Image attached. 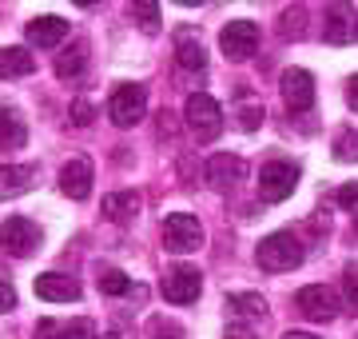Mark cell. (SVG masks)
I'll return each instance as SVG.
<instances>
[{"label": "cell", "mask_w": 358, "mask_h": 339, "mask_svg": "<svg viewBox=\"0 0 358 339\" xmlns=\"http://www.w3.org/2000/svg\"><path fill=\"white\" fill-rule=\"evenodd\" d=\"M235 120H239L243 132H255L259 124H263V104H243L239 112H235Z\"/></svg>", "instance_id": "83f0119b"}, {"label": "cell", "mask_w": 358, "mask_h": 339, "mask_svg": "<svg viewBox=\"0 0 358 339\" xmlns=\"http://www.w3.org/2000/svg\"><path fill=\"white\" fill-rule=\"evenodd\" d=\"M303 244H299V235L291 232H271L259 240V248H255V260L263 272H294L299 263H303Z\"/></svg>", "instance_id": "6da1fadb"}, {"label": "cell", "mask_w": 358, "mask_h": 339, "mask_svg": "<svg viewBox=\"0 0 358 339\" xmlns=\"http://www.w3.org/2000/svg\"><path fill=\"white\" fill-rule=\"evenodd\" d=\"M294 307L307 319H315V324H331L334 315H338V291L327 284H307L294 296Z\"/></svg>", "instance_id": "ba28073f"}, {"label": "cell", "mask_w": 358, "mask_h": 339, "mask_svg": "<svg viewBox=\"0 0 358 339\" xmlns=\"http://www.w3.org/2000/svg\"><path fill=\"white\" fill-rule=\"evenodd\" d=\"M219 48H223L227 60H247V56H255L259 25L255 20H231V25H223V32H219Z\"/></svg>", "instance_id": "9c48e42d"}, {"label": "cell", "mask_w": 358, "mask_h": 339, "mask_svg": "<svg viewBox=\"0 0 358 339\" xmlns=\"http://www.w3.org/2000/svg\"><path fill=\"white\" fill-rule=\"evenodd\" d=\"M36 72V56L28 48H0V80H20Z\"/></svg>", "instance_id": "ffe728a7"}, {"label": "cell", "mask_w": 358, "mask_h": 339, "mask_svg": "<svg viewBox=\"0 0 358 339\" xmlns=\"http://www.w3.org/2000/svg\"><path fill=\"white\" fill-rule=\"evenodd\" d=\"M334 204H338L343 212H350V216L358 220V184H343V188L334 192Z\"/></svg>", "instance_id": "4316f807"}, {"label": "cell", "mask_w": 358, "mask_h": 339, "mask_svg": "<svg viewBox=\"0 0 358 339\" xmlns=\"http://www.w3.org/2000/svg\"><path fill=\"white\" fill-rule=\"evenodd\" d=\"M176 60H179V68H187V72H203L207 68V53H203V44H199V36H195L192 28H179L176 32Z\"/></svg>", "instance_id": "ac0fdd59"}, {"label": "cell", "mask_w": 358, "mask_h": 339, "mask_svg": "<svg viewBox=\"0 0 358 339\" xmlns=\"http://www.w3.org/2000/svg\"><path fill=\"white\" fill-rule=\"evenodd\" d=\"M299 188V164L291 160H271L259 168V200L263 204H282Z\"/></svg>", "instance_id": "3957f363"}, {"label": "cell", "mask_w": 358, "mask_h": 339, "mask_svg": "<svg viewBox=\"0 0 358 339\" xmlns=\"http://www.w3.org/2000/svg\"><path fill=\"white\" fill-rule=\"evenodd\" d=\"M84 64H88V48L76 40L72 48H64V53L56 56V76H60V80H72V76H80V72H84Z\"/></svg>", "instance_id": "7402d4cb"}, {"label": "cell", "mask_w": 358, "mask_h": 339, "mask_svg": "<svg viewBox=\"0 0 358 339\" xmlns=\"http://www.w3.org/2000/svg\"><path fill=\"white\" fill-rule=\"evenodd\" d=\"M100 339H120V335H100Z\"/></svg>", "instance_id": "e575fe53"}, {"label": "cell", "mask_w": 358, "mask_h": 339, "mask_svg": "<svg viewBox=\"0 0 358 339\" xmlns=\"http://www.w3.org/2000/svg\"><path fill=\"white\" fill-rule=\"evenodd\" d=\"M140 192H112V196H103V216H108V220L112 223H128V220H136V212H140Z\"/></svg>", "instance_id": "d6986e66"}, {"label": "cell", "mask_w": 358, "mask_h": 339, "mask_svg": "<svg viewBox=\"0 0 358 339\" xmlns=\"http://www.w3.org/2000/svg\"><path fill=\"white\" fill-rule=\"evenodd\" d=\"M282 339H319V335H310V331H287Z\"/></svg>", "instance_id": "836d02e7"}, {"label": "cell", "mask_w": 358, "mask_h": 339, "mask_svg": "<svg viewBox=\"0 0 358 339\" xmlns=\"http://www.w3.org/2000/svg\"><path fill=\"white\" fill-rule=\"evenodd\" d=\"M243 176H247V164L239 156H231V152H219V156L207 160V184H211V188H219V192L235 188Z\"/></svg>", "instance_id": "4fadbf2b"}, {"label": "cell", "mask_w": 358, "mask_h": 339, "mask_svg": "<svg viewBox=\"0 0 358 339\" xmlns=\"http://www.w3.org/2000/svg\"><path fill=\"white\" fill-rule=\"evenodd\" d=\"M223 339H255V335H251L247 327H231V331H227V335H223Z\"/></svg>", "instance_id": "d6a6232c"}, {"label": "cell", "mask_w": 358, "mask_h": 339, "mask_svg": "<svg viewBox=\"0 0 358 339\" xmlns=\"http://www.w3.org/2000/svg\"><path fill=\"white\" fill-rule=\"evenodd\" d=\"M100 291H103V296H128L131 279L120 272V268H103V272H100Z\"/></svg>", "instance_id": "d4e9b609"}, {"label": "cell", "mask_w": 358, "mask_h": 339, "mask_svg": "<svg viewBox=\"0 0 358 339\" xmlns=\"http://www.w3.org/2000/svg\"><path fill=\"white\" fill-rule=\"evenodd\" d=\"M334 160H343V164H350V160H358V132H338L334 136Z\"/></svg>", "instance_id": "484cf974"}, {"label": "cell", "mask_w": 358, "mask_h": 339, "mask_svg": "<svg viewBox=\"0 0 358 339\" xmlns=\"http://www.w3.org/2000/svg\"><path fill=\"white\" fill-rule=\"evenodd\" d=\"M227 312H239V315H263L267 312V300L259 291H243V296H227Z\"/></svg>", "instance_id": "603a6c76"}, {"label": "cell", "mask_w": 358, "mask_h": 339, "mask_svg": "<svg viewBox=\"0 0 358 339\" xmlns=\"http://www.w3.org/2000/svg\"><path fill=\"white\" fill-rule=\"evenodd\" d=\"M92 164L88 160H68L64 168H60V192L68 200H88L92 196Z\"/></svg>", "instance_id": "9a60e30c"}, {"label": "cell", "mask_w": 358, "mask_h": 339, "mask_svg": "<svg viewBox=\"0 0 358 339\" xmlns=\"http://www.w3.org/2000/svg\"><path fill=\"white\" fill-rule=\"evenodd\" d=\"M164 248L176 251V256L203 248V223L195 220L192 212H171L164 220Z\"/></svg>", "instance_id": "277c9868"}, {"label": "cell", "mask_w": 358, "mask_h": 339, "mask_svg": "<svg viewBox=\"0 0 358 339\" xmlns=\"http://www.w3.org/2000/svg\"><path fill=\"white\" fill-rule=\"evenodd\" d=\"M72 120H76L80 128L92 124V104H88V100H76V104H72Z\"/></svg>", "instance_id": "4dcf8cb0"}, {"label": "cell", "mask_w": 358, "mask_h": 339, "mask_svg": "<svg viewBox=\"0 0 358 339\" xmlns=\"http://www.w3.org/2000/svg\"><path fill=\"white\" fill-rule=\"evenodd\" d=\"M159 291H164V300H167V303H176V307H187V303L199 300V291H203V275H199V268H192V263H176V268L164 275Z\"/></svg>", "instance_id": "52a82bcc"}, {"label": "cell", "mask_w": 358, "mask_h": 339, "mask_svg": "<svg viewBox=\"0 0 358 339\" xmlns=\"http://www.w3.org/2000/svg\"><path fill=\"white\" fill-rule=\"evenodd\" d=\"M143 112H148V88L143 84H115L112 100H108V116H112L115 128L140 124Z\"/></svg>", "instance_id": "5b68a950"}, {"label": "cell", "mask_w": 358, "mask_h": 339, "mask_svg": "<svg viewBox=\"0 0 358 339\" xmlns=\"http://www.w3.org/2000/svg\"><path fill=\"white\" fill-rule=\"evenodd\" d=\"M32 184H36V168L32 164H4L0 168V200L24 196Z\"/></svg>", "instance_id": "e0dca14e"}, {"label": "cell", "mask_w": 358, "mask_h": 339, "mask_svg": "<svg viewBox=\"0 0 358 339\" xmlns=\"http://www.w3.org/2000/svg\"><path fill=\"white\" fill-rule=\"evenodd\" d=\"M24 144H28V128H24V120H20V112L4 108L0 112V152H16Z\"/></svg>", "instance_id": "44dd1931"}, {"label": "cell", "mask_w": 358, "mask_h": 339, "mask_svg": "<svg viewBox=\"0 0 358 339\" xmlns=\"http://www.w3.org/2000/svg\"><path fill=\"white\" fill-rule=\"evenodd\" d=\"M355 232H358V220H355Z\"/></svg>", "instance_id": "d590c367"}, {"label": "cell", "mask_w": 358, "mask_h": 339, "mask_svg": "<svg viewBox=\"0 0 358 339\" xmlns=\"http://www.w3.org/2000/svg\"><path fill=\"white\" fill-rule=\"evenodd\" d=\"M131 20H136L143 32H155V28H159V4H155V0H136V4H131Z\"/></svg>", "instance_id": "cb8c5ba5"}, {"label": "cell", "mask_w": 358, "mask_h": 339, "mask_svg": "<svg viewBox=\"0 0 358 339\" xmlns=\"http://www.w3.org/2000/svg\"><path fill=\"white\" fill-rule=\"evenodd\" d=\"M40 240L44 235H40L36 220H28V216H8V220L0 223V248L8 251V256H16V260L40 251Z\"/></svg>", "instance_id": "8992f818"}, {"label": "cell", "mask_w": 358, "mask_h": 339, "mask_svg": "<svg viewBox=\"0 0 358 339\" xmlns=\"http://www.w3.org/2000/svg\"><path fill=\"white\" fill-rule=\"evenodd\" d=\"M346 104H350V108L358 112V76L346 80Z\"/></svg>", "instance_id": "1f68e13d"}, {"label": "cell", "mask_w": 358, "mask_h": 339, "mask_svg": "<svg viewBox=\"0 0 358 339\" xmlns=\"http://www.w3.org/2000/svg\"><path fill=\"white\" fill-rule=\"evenodd\" d=\"M36 296L40 300H48V303H76L80 300V284L72 279V275L64 272H44L36 275Z\"/></svg>", "instance_id": "7c38bea8"}, {"label": "cell", "mask_w": 358, "mask_h": 339, "mask_svg": "<svg viewBox=\"0 0 358 339\" xmlns=\"http://www.w3.org/2000/svg\"><path fill=\"white\" fill-rule=\"evenodd\" d=\"M68 40V20L64 16H36L28 25V44L32 48H60Z\"/></svg>", "instance_id": "5bb4252c"}, {"label": "cell", "mask_w": 358, "mask_h": 339, "mask_svg": "<svg viewBox=\"0 0 358 339\" xmlns=\"http://www.w3.org/2000/svg\"><path fill=\"white\" fill-rule=\"evenodd\" d=\"M358 36V25H355V8L343 4V0H334L327 16H322V40L327 44H355Z\"/></svg>", "instance_id": "8fae6325"}, {"label": "cell", "mask_w": 358, "mask_h": 339, "mask_svg": "<svg viewBox=\"0 0 358 339\" xmlns=\"http://www.w3.org/2000/svg\"><path fill=\"white\" fill-rule=\"evenodd\" d=\"M279 88H282L287 112H310L315 108V76H310L307 68H287L279 80Z\"/></svg>", "instance_id": "30bf717a"}, {"label": "cell", "mask_w": 358, "mask_h": 339, "mask_svg": "<svg viewBox=\"0 0 358 339\" xmlns=\"http://www.w3.org/2000/svg\"><path fill=\"white\" fill-rule=\"evenodd\" d=\"M343 296H346V303L358 312V263H346V272H343Z\"/></svg>", "instance_id": "f1b7e54d"}, {"label": "cell", "mask_w": 358, "mask_h": 339, "mask_svg": "<svg viewBox=\"0 0 358 339\" xmlns=\"http://www.w3.org/2000/svg\"><path fill=\"white\" fill-rule=\"evenodd\" d=\"M36 339H100L96 335V324L92 319H40L36 324Z\"/></svg>", "instance_id": "2e32d148"}, {"label": "cell", "mask_w": 358, "mask_h": 339, "mask_svg": "<svg viewBox=\"0 0 358 339\" xmlns=\"http://www.w3.org/2000/svg\"><path fill=\"white\" fill-rule=\"evenodd\" d=\"M13 307H16V291L8 279H0V312H13Z\"/></svg>", "instance_id": "f546056e"}, {"label": "cell", "mask_w": 358, "mask_h": 339, "mask_svg": "<svg viewBox=\"0 0 358 339\" xmlns=\"http://www.w3.org/2000/svg\"><path fill=\"white\" fill-rule=\"evenodd\" d=\"M183 120H187V128L199 144H211L223 132V108H219L215 96H207V92H192L187 96V104H183Z\"/></svg>", "instance_id": "7a4b0ae2"}]
</instances>
